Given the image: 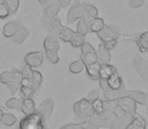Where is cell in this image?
<instances>
[{"mask_svg": "<svg viewBox=\"0 0 148 129\" xmlns=\"http://www.w3.org/2000/svg\"><path fill=\"white\" fill-rule=\"evenodd\" d=\"M117 72V69L110 64H100V71H99V79L108 80L112 75Z\"/></svg>", "mask_w": 148, "mask_h": 129, "instance_id": "9a60e30c", "label": "cell"}, {"mask_svg": "<svg viewBox=\"0 0 148 129\" xmlns=\"http://www.w3.org/2000/svg\"><path fill=\"white\" fill-rule=\"evenodd\" d=\"M117 43H118V40H111V41H107V43H102L105 45L106 49L111 51V49H115V47L117 45Z\"/></svg>", "mask_w": 148, "mask_h": 129, "instance_id": "bcb514c9", "label": "cell"}, {"mask_svg": "<svg viewBox=\"0 0 148 129\" xmlns=\"http://www.w3.org/2000/svg\"><path fill=\"white\" fill-rule=\"evenodd\" d=\"M86 67L87 74L93 81H99V71H100V64L95 63L93 64H88Z\"/></svg>", "mask_w": 148, "mask_h": 129, "instance_id": "484cf974", "label": "cell"}, {"mask_svg": "<svg viewBox=\"0 0 148 129\" xmlns=\"http://www.w3.org/2000/svg\"><path fill=\"white\" fill-rule=\"evenodd\" d=\"M53 1V0H38L39 3H40L42 6H45H45L49 5V3H51Z\"/></svg>", "mask_w": 148, "mask_h": 129, "instance_id": "681fc988", "label": "cell"}, {"mask_svg": "<svg viewBox=\"0 0 148 129\" xmlns=\"http://www.w3.org/2000/svg\"><path fill=\"white\" fill-rule=\"evenodd\" d=\"M19 23L16 21H9L4 25L3 27V35L5 37H12L14 35V33L16 32V30L19 27Z\"/></svg>", "mask_w": 148, "mask_h": 129, "instance_id": "603a6c76", "label": "cell"}, {"mask_svg": "<svg viewBox=\"0 0 148 129\" xmlns=\"http://www.w3.org/2000/svg\"><path fill=\"white\" fill-rule=\"evenodd\" d=\"M41 129H47V126H45V127H42Z\"/></svg>", "mask_w": 148, "mask_h": 129, "instance_id": "f5cc1de1", "label": "cell"}, {"mask_svg": "<svg viewBox=\"0 0 148 129\" xmlns=\"http://www.w3.org/2000/svg\"><path fill=\"white\" fill-rule=\"evenodd\" d=\"M84 8L85 4L80 3V2H75L74 4H72L69 9L68 16H66V20L68 22L72 23L77 20H79L81 17L84 16Z\"/></svg>", "mask_w": 148, "mask_h": 129, "instance_id": "9c48e42d", "label": "cell"}, {"mask_svg": "<svg viewBox=\"0 0 148 129\" xmlns=\"http://www.w3.org/2000/svg\"><path fill=\"white\" fill-rule=\"evenodd\" d=\"M131 123L135 126L137 129H145L146 128V121L143 117H141L140 115L135 114V116L131 120Z\"/></svg>", "mask_w": 148, "mask_h": 129, "instance_id": "8d00e7d4", "label": "cell"}, {"mask_svg": "<svg viewBox=\"0 0 148 129\" xmlns=\"http://www.w3.org/2000/svg\"><path fill=\"white\" fill-rule=\"evenodd\" d=\"M53 108H55V103L51 99H45V101L41 102L39 107L36 109V112L41 116L43 122L47 125V123L51 119V116L53 114Z\"/></svg>", "mask_w": 148, "mask_h": 129, "instance_id": "8992f818", "label": "cell"}, {"mask_svg": "<svg viewBox=\"0 0 148 129\" xmlns=\"http://www.w3.org/2000/svg\"><path fill=\"white\" fill-rule=\"evenodd\" d=\"M35 111H36V107H35V102L32 98H26L22 100L21 112L24 115H30Z\"/></svg>", "mask_w": 148, "mask_h": 129, "instance_id": "e0dca14e", "label": "cell"}, {"mask_svg": "<svg viewBox=\"0 0 148 129\" xmlns=\"http://www.w3.org/2000/svg\"><path fill=\"white\" fill-rule=\"evenodd\" d=\"M124 96H127L134 100L136 104L138 103L140 105H148V94H146V93L140 92V91L137 90H130L126 91Z\"/></svg>", "mask_w": 148, "mask_h": 129, "instance_id": "4fadbf2b", "label": "cell"}, {"mask_svg": "<svg viewBox=\"0 0 148 129\" xmlns=\"http://www.w3.org/2000/svg\"><path fill=\"white\" fill-rule=\"evenodd\" d=\"M43 49L45 51H59L60 49V43L56 36H47L43 40Z\"/></svg>", "mask_w": 148, "mask_h": 129, "instance_id": "2e32d148", "label": "cell"}, {"mask_svg": "<svg viewBox=\"0 0 148 129\" xmlns=\"http://www.w3.org/2000/svg\"><path fill=\"white\" fill-rule=\"evenodd\" d=\"M81 60L83 61V63L85 64V66H88V64H93L95 63H98V57L97 53L93 51V53L85 54V55L81 56Z\"/></svg>", "mask_w": 148, "mask_h": 129, "instance_id": "1f68e13d", "label": "cell"}, {"mask_svg": "<svg viewBox=\"0 0 148 129\" xmlns=\"http://www.w3.org/2000/svg\"><path fill=\"white\" fill-rule=\"evenodd\" d=\"M133 117H134V116H133ZM133 117L130 115H126L125 117H122V118H116L115 121L113 122V124H112L111 127L109 129H126L127 125L130 124Z\"/></svg>", "mask_w": 148, "mask_h": 129, "instance_id": "44dd1931", "label": "cell"}, {"mask_svg": "<svg viewBox=\"0 0 148 129\" xmlns=\"http://www.w3.org/2000/svg\"><path fill=\"white\" fill-rule=\"evenodd\" d=\"M1 122L5 126L10 127V126H13L14 124L17 122V118L15 117V115H13V114H11V113H4Z\"/></svg>", "mask_w": 148, "mask_h": 129, "instance_id": "e575fe53", "label": "cell"}, {"mask_svg": "<svg viewBox=\"0 0 148 129\" xmlns=\"http://www.w3.org/2000/svg\"><path fill=\"white\" fill-rule=\"evenodd\" d=\"M73 34H74V30L72 28L66 27V26H62V30H60L58 37H59L60 40L64 41V43H70Z\"/></svg>", "mask_w": 148, "mask_h": 129, "instance_id": "83f0119b", "label": "cell"}, {"mask_svg": "<svg viewBox=\"0 0 148 129\" xmlns=\"http://www.w3.org/2000/svg\"><path fill=\"white\" fill-rule=\"evenodd\" d=\"M28 34H29V32H28L27 28H25L24 26H19L18 30H16V32L14 33V35L12 36V39H13V41L15 43L20 45V43H22L25 40Z\"/></svg>", "mask_w": 148, "mask_h": 129, "instance_id": "7402d4cb", "label": "cell"}, {"mask_svg": "<svg viewBox=\"0 0 148 129\" xmlns=\"http://www.w3.org/2000/svg\"><path fill=\"white\" fill-rule=\"evenodd\" d=\"M59 51H45V57L47 58V60L49 61V63L56 64L60 62V57H59Z\"/></svg>", "mask_w": 148, "mask_h": 129, "instance_id": "74e56055", "label": "cell"}, {"mask_svg": "<svg viewBox=\"0 0 148 129\" xmlns=\"http://www.w3.org/2000/svg\"><path fill=\"white\" fill-rule=\"evenodd\" d=\"M22 73L21 71L17 70V69H13L10 72L5 71L0 75V82L8 87L12 95H14L15 93H17V91H19Z\"/></svg>", "mask_w": 148, "mask_h": 129, "instance_id": "6da1fadb", "label": "cell"}, {"mask_svg": "<svg viewBox=\"0 0 148 129\" xmlns=\"http://www.w3.org/2000/svg\"><path fill=\"white\" fill-rule=\"evenodd\" d=\"M92 107H93V110L96 115H99V114H101L106 109V104L103 100L97 99L92 102Z\"/></svg>", "mask_w": 148, "mask_h": 129, "instance_id": "836d02e7", "label": "cell"}, {"mask_svg": "<svg viewBox=\"0 0 148 129\" xmlns=\"http://www.w3.org/2000/svg\"><path fill=\"white\" fill-rule=\"evenodd\" d=\"M3 114H4L3 109H2V108L0 107V122H1V120H2V117H3Z\"/></svg>", "mask_w": 148, "mask_h": 129, "instance_id": "816d5d0a", "label": "cell"}, {"mask_svg": "<svg viewBox=\"0 0 148 129\" xmlns=\"http://www.w3.org/2000/svg\"><path fill=\"white\" fill-rule=\"evenodd\" d=\"M43 55L42 51H31L25 55L24 57V63L30 68H37L43 63Z\"/></svg>", "mask_w": 148, "mask_h": 129, "instance_id": "8fae6325", "label": "cell"}, {"mask_svg": "<svg viewBox=\"0 0 148 129\" xmlns=\"http://www.w3.org/2000/svg\"><path fill=\"white\" fill-rule=\"evenodd\" d=\"M145 0H129V4L132 8H139L144 4Z\"/></svg>", "mask_w": 148, "mask_h": 129, "instance_id": "f6af8a7d", "label": "cell"}, {"mask_svg": "<svg viewBox=\"0 0 148 129\" xmlns=\"http://www.w3.org/2000/svg\"><path fill=\"white\" fill-rule=\"evenodd\" d=\"M73 109H74L76 115L84 121L90 119L92 116L95 115V112L92 107V103L88 101L86 98H83V99L79 100L78 102H76L73 106Z\"/></svg>", "mask_w": 148, "mask_h": 129, "instance_id": "3957f363", "label": "cell"}, {"mask_svg": "<svg viewBox=\"0 0 148 129\" xmlns=\"http://www.w3.org/2000/svg\"><path fill=\"white\" fill-rule=\"evenodd\" d=\"M47 126L41 116L36 111L30 115H25L19 122L18 129H41Z\"/></svg>", "mask_w": 148, "mask_h": 129, "instance_id": "277c9868", "label": "cell"}, {"mask_svg": "<svg viewBox=\"0 0 148 129\" xmlns=\"http://www.w3.org/2000/svg\"><path fill=\"white\" fill-rule=\"evenodd\" d=\"M19 94L21 96L22 99H26V98H31L34 93H33L32 89L30 87H23V86H20L19 88Z\"/></svg>", "mask_w": 148, "mask_h": 129, "instance_id": "ab89813d", "label": "cell"}, {"mask_svg": "<svg viewBox=\"0 0 148 129\" xmlns=\"http://www.w3.org/2000/svg\"><path fill=\"white\" fill-rule=\"evenodd\" d=\"M117 105L126 114L130 116H135L136 114V109H137V105L136 102L134 100H132L131 98L127 97V96H122L117 100Z\"/></svg>", "mask_w": 148, "mask_h": 129, "instance_id": "52a82bcc", "label": "cell"}, {"mask_svg": "<svg viewBox=\"0 0 148 129\" xmlns=\"http://www.w3.org/2000/svg\"><path fill=\"white\" fill-rule=\"evenodd\" d=\"M104 25H105V22H104L103 18L96 17V18H94V19L89 23L90 32L97 33L98 32H100V30L103 28Z\"/></svg>", "mask_w": 148, "mask_h": 129, "instance_id": "f1b7e54d", "label": "cell"}, {"mask_svg": "<svg viewBox=\"0 0 148 129\" xmlns=\"http://www.w3.org/2000/svg\"><path fill=\"white\" fill-rule=\"evenodd\" d=\"M9 15H10L9 8L5 4V2H3L2 4H0V19H4V18L8 17Z\"/></svg>", "mask_w": 148, "mask_h": 129, "instance_id": "60d3db41", "label": "cell"}, {"mask_svg": "<svg viewBox=\"0 0 148 129\" xmlns=\"http://www.w3.org/2000/svg\"><path fill=\"white\" fill-rule=\"evenodd\" d=\"M22 98H10L6 101L5 105L8 109H13L21 111V104H22Z\"/></svg>", "mask_w": 148, "mask_h": 129, "instance_id": "f546056e", "label": "cell"}, {"mask_svg": "<svg viewBox=\"0 0 148 129\" xmlns=\"http://www.w3.org/2000/svg\"><path fill=\"white\" fill-rule=\"evenodd\" d=\"M126 129H137V128L135 127V126L133 125V124H132V123H131V122H130V124H128V125H127Z\"/></svg>", "mask_w": 148, "mask_h": 129, "instance_id": "f907efd6", "label": "cell"}, {"mask_svg": "<svg viewBox=\"0 0 148 129\" xmlns=\"http://www.w3.org/2000/svg\"><path fill=\"white\" fill-rule=\"evenodd\" d=\"M20 86H23V87H30V88H31V79L24 78V77H22L21 81H20Z\"/></svg>", "mask_w": 148, "mask_h": 129, "instance_id": "7dc6e473", "label": "cell"}, {"mask_svg": "<svg viewBox=\"0 0 148 129\" xmlns=\"http://www.w3.org/2000/svg\"><path fill=\"white\" fill-rule=\"evenodd\" d=\"M100 97H101V92H100V90H98V89H95V90L91 91V92L89 93L86 99L92 103V102L95 101V100L100 99Z\"/></svg>", "mask_w": 148, "mask_h": 129, "instance_id": "b9f144b4", "label": "cell"}, {"mask_svg": "<svg viewBox=\"0 0 148 129\" xmlns=\"http://www.w3.org/2000/svg\"><path fill=\"white\" fill-rule=\"evenodd\" d=\"M71 45L74 47H81L82 45L85 43V36L84 35H81L78 32H74L72 38H71Z\"/></svg>", "mask_w": 148, "mask_h": 129, "instance_id": "d590c367", "label": "cell"}, {"mask_svg": "<svg viewBox=\"0 0 148 129\" xmlns=\"http://www.w3.org/2000/svg\"><path fill=\"white\" fill-rule=\"evenodd\" d=\"M98 57V63L99 64H110L111 62V54L108 49H106L103 43L99 45L98 49L96 51Z\"/></svg>", "mask_w": 148, "mask_h": 129, "instance_id": "5bb4252c", "label": "cell"}, {"mask_svg": "<svg viewBox=\"0 0 148 129\" xmlns=\"http://www.w3.org/2000/svg\"><path fill=\"white\" fill-rule=\"evenodd\" d=\"M115 119H116V116L114 114L113 110L106 108L101 114H99V115H96L95 114V115L92 116L87 121L92 122L95 125H97L99 128L100 127L110 128L112 124H113V122L115 121Z\"/></svg>", "mask_w": 148, "mask_h": 129, "instance_id": "7a4b0ae2", "label": "cell"}, {"mask_svg": "<svg viewBox=\"0 0 148 129\" xmlns=\"http://www.w3.org/2000/svg\"><path fill=\"white\" fill-rule=\"evenodd\" d=\"M85 20L87 21V23H90L94 18L98 17V9L92 4H85L84 8V16Z\"/></svg>", "mask_w": 148, "mask_h": 129, "instance_id": "ac0fdd59", "label": "cell"}, {"mask_svg": "<svg viewBox=\"0 0 148 129\" xmlns=\"http://www.w3.org/2000/svg\"><path fill=\"white\" fill-rule=\"evenodd\" d=\"M89 32H90L89 24L87 23V21L85 20L84 17H81L78 20V24H77V32L80 33L81 35L86 36Z\"/></svg>", "mask_w": 148, "mask_h": 129, "instance_id": "4dcf8cb0", "label": "cell"}, {"mask_svg": "<svg viewBox=\"0 0 148 129\" xmlns=\"http://www.w3.org/2000/svg\"><path fill=\"white\" fill-rule=\"evenodd\" d=\"M41 84H42V75L38 71L33 70L32 77H31V89H32L33 93H35L40 88Z\"/></svg>", "mask_w": 148, "mask_h": 129, "instance_id": "cb8c5ba5", "label": "cell"}, {"mask_svg": "<svg viewBox=\"0 0 148 129\" xmlns=\"http://www.w3.org/2000/svg\"><path fill=\"white\" fill-rule=\"evenodd\" d=\"M60 129H99L97 125L90 121H84L82 123H72V124H66V125L62 126Z\"/></svg>", "mask_w": 148, "mask_h": 129, "instance_id": "ffe728a7", "label": "cell"}, {"mask_svg": "<svg viewBox=\"0 0 148 129\" xmlns=\"http://www.w3.org/2000/svg\"><path fill=\"white\" fill-rule=\"evenodd\" d=\"M57 2L60 5L62 8H66L71 5L72 3V0H57Z\"/></svg>", "mask_w": 148, "mask_h": 129, "instance_id": "c3c4849f", "label": "cell"}, {"mask_svg": "<svg viewBox=\"0 0 148 129\" xmlns=\"http://www.w3.org/2000/svg\"><path fill=\"white\" fill-rule=\"evenodd\" d=\"M75 2H79V0H74Z\"/></svg>", "mask_w": 148, "mask_h": 129, "instance_id": "db71d44e", "label": "cell"}, {"mask_svg": "<svg viewBox=\"0 0 148 129\" xmlns=\"http://www.w3.org/2000/svg\"><path fill=\"white\" fill-rule=\"evenodd\" d=\"M32 72H33V69L28 67L27 64H25V66H23V68H22V70H21L22 77L31 79V77H32Z\"/></svg>", "mask_w": 148, "mask_h": 129, "instance_id": "ee69618b", "label": "cell"}, {"mask_svg": "<svg viewBox=\"0 0 148 129\" xmlns=\"http://www.w3.org/2000/svg\"><path fill=\"white\" fill-rule=\"evenodd\" d=\"M108 85H109V88L111 89H120L121 86H122L124 83H123V80L120 76H119L118 72H116L114 75H112L109 79L107 80Z\"/></svg>", "mask_w": 148, "mask_h": 129, "instance_id": "4316f807", "label": "cell"}, {"mask_svg": "<svg viewBox=\"0 0 148 129\" xmlns=\"http://www.w3.org/2000/svg\"><path fill=\"white\" fill-rule=\"evenodd\" d=\"M125 92H126V88L125 85L123 84L120 89H111L108 87L107 89L103 90V97L106 102H114L117 101L120 97L124 96Z\"/></svg>", "mask_w": 148, "mask_h": 129, "instance_id": "7c38bea8", "label": "cell"}, {"mask_svg": "<svg viewBox=\"0 0 148 129\" xmlns=\"http://www.w3.org/2000/svg\"><path fill=\"white\" fill-rule=\"evenodd\" d=\"M81 51H82V55H85V54H89V53H93V51H96V49H94V47L89 43H86L85 41L84 43L81 47Z\"/></svg>", "mask_w": 148, "mask_h": 129, "instance_id": "7bdbcfd3", "label": "cell"}, {"mask_svg": "<svg viewBox=\"0 0 148 129\" xmlns=\"http://www.w3.org/2000/svg\"><path fill=\"white\" fill-rule=\"evenodd\" d=\"M5 4L8 6L10 10V15L14 14L17 11L18 7H19V0H4Z\"/></svg>", "mask_w": 148, "mask_h": 129, "instance_id": "f35d334b", "label": "cell"}, {"mask_svg": "<svg viewBox=\"0 0 148 129\" xmlns=\"http://www.w3.org/2000/svg\"><path fill=\"white\" fill-rule=\"evenodd\" d=\"M137 47L141 53H147L148 51V32H142L136 39Z\"/></svg>", "mask_w": 148, "mask_h": 129, "instance_id": "d4e9b609", "label": "cell"}, {"mask_svg": "<svg viewBox=\"0 0 148 129\" xmlns=\"http://www.w3.org/2000/svg\"><path fill=\"white\" fill-rule=\"evenodd\" d=\"M69 69H70V72L73 73V74H80L85 69V64L83 63L82 60H78V61L73 62V63L70 64Z\"/></svg>", "mask_w": 148, "mask_h": 129, "instance_id": "d6a6232c", "label": "cell"}, {"mask_svg": "<svg viewBox=\"0 0 148 129\" xmlns=\"http://www.w3.org/2000/svg\"><path fill=\"white\" fill-rule=\"evenodd\" d=\"M60 9H62V7L60 4L57 1H53L45 7V15H47L49 18H55L57 17Z\"/></svg>", "mask_w": 148, "mask_h": 129, "instance_id": "d6986e66", "label": "cell"}, {"mask_svg": "<svg viewBox=\"0 0 148 129\" xmlns=\"http://www.w3.org/2000/svg\"><path fill=\"white\" fill-rule=\"evenodd\" d=\"M147 110H148V105H147Z\"/></svg>", "mask_w": 148, "mask_h": 129, "instance_id": "11a10c76", "label": "cell"}, {"mask_svg": "<svg viewBox=\"0 0 148 129\" xmlns=\"http://www.w3.org/2000/svg\"><path fill=\"white\" fill-rule=\"evenodd\" d=\"M41 24H42V26L47 32L51 33V36H58L60 30L64 26L62 24V22H60V18H49L47 15H45V14L41 17Z\"/></svg>", "mask_w": 148, "mask_h": 129, "instance_id": "5b68a950", "label": "cell"}, {"mask_svg": "<svg viewBox=\"0 0 148 129\" xmlns=\"http://www.w3.org/2000/svg\"><path fill=\"white\" fill-rule=\"evenodd\" d=\"M97 35L101 39L102 43H107V41L111 40H118L120 34H119V32L114 27L105 24L103 26V28L100 32H97Z\"/></svg>", "mask_w": 148, "mask_h": 129, "instance_id": "ba28073f", "label": "cell"}, {"mask_svg": "<svg viewBox=\"0 0 148 129\" xmlns=\"http://www.w3.org/2000/svg\"><path fill=\"white\" fill-rule=\"evenodd\" d=\"M133 67L143 81L148 82V62L144 61L139 56H135L133 60Z\"/></svg>", "mask_w": 148, "mask_h": 129, "instance_id": "30bf717a", "label": "cell"}]
</instances>
